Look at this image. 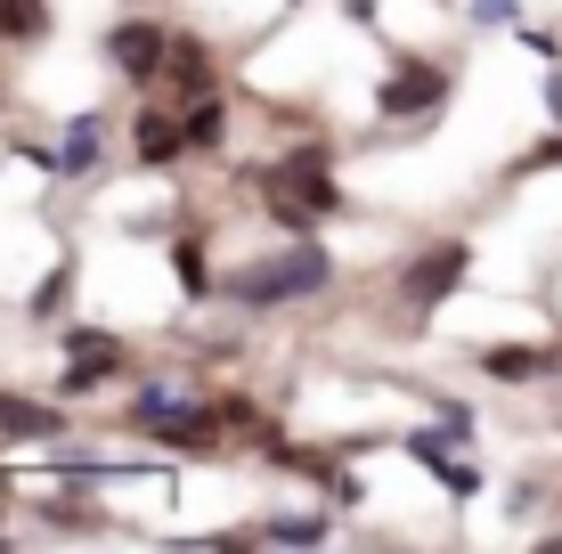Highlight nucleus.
<instances>
[{
  "label": "nucleus",
  "mask_w": 562,
  "mask_h": 554,
  "mask_svg": "<svg viewBox=\"0 0 562 554\" xmlns=\"http://www.w3.org/2000/svg\"><path fill=\"white\" fill-rule=\"evenodd\" d=\"M335 278L326 270L318 245H302V253H278L261 261V270H228V302H285V294H318V285Z\"/></svg>",
  "instance_id": "f257e3e1"
},
{
  "label": "nucleus",
  "mask_w": 562,
  "mask_h": 554,
  "mask_svg": "<svg viewBox=\"0 0 562 554\" xmlns=\"http://www.w3.org/2000/svg\"><path fill=\"white\" fill-rule=\"evenodd\" d=\"M464 270H473V253H464V245L449 237V245H432V253H416L400 285H408V302H424V310H432L440 294H457V285H464Z\"/></svg>",
  "instance_id": "f03ea898"
},
{
  "label": "nucleus",
  "mask_w": 562,
  "mask_h": 554,
  "mask_svg": "<svg viewBox=\"0 0 562 554\" xmlns=\"http://www.w3.org/2000/svg\"><path fill=\"white\" fill-rule=\"evenodd\" d=\"M106 49H114V66H123V74H139V82H147V74H164V57L180 42H164V25H114Z\"/></svg>",
  "instance_id": "7ed1b4c3"
},
{
  "label": "nucleus",
  "mask_w": 562,
  "mask_h": 554,
  "mask_svg": "<svg viewBox=\"0 0 562 554\" xmlns=\"http://www.w3.org/2000/svg\"><path fill=\"white\" fill-rule=\"evenodd\" d=\"M481 375H497V384H538V375H562V351H521V342H497V351H481Z\"/></svg>",
  "instance_id": "20e7f679"
},
{
  "label": "nucleus",
  "mask_w": 562,
  "mask_h": 554,
  "mask_svg": "<svg viewBox=\"0 0 562 554\" xmlns=\"http://www.w3.org/2000/svg\"><path fill=\"white\" fill-rule=\"evenodd\" d=\"M0 432H16V441H57V408H42V399H16V392H0Z\"/></svg>",
  "instance_id": "39448f33"
},
{
  "label": "nucleus",
  "mask_w": 562,
  "mask_h": 554,
  "mask_svg": "<svg viewBox=\"0 0 562 554\" xmlns=\"http://www.w3.org/2000/svg\"><path fill=\"white\" fill-rule=\"evenodd\" d=\"M416 106H440V74H416V66H400V82L383 90V114H416Z\"/></svg>",
  "instance_id": "423d86ee"
},
{
  "label": "nucleus",
  "mask_w": 562,
  "mask_h": 554,
  "mask_svg": "<svg viewBox=\"0 0 562 554\" xmlns=\"http://www.w3.org/2000/svg\"><path fill=\"white\" fill-rule=\"evenodd\" d=\"M180 139H188V131L171 123V114H139V163H171Z\"/></svg>",
  "instance_id": "0eeeda50"
},
{
  "label": "nucleus",
  "mask_w": 562,
  "mask_h": 554,
  "mask_svg": "<svg viewBox=\"0 0 562 554\" xmlns=\"http://www.w3.org/2000/svg\"><path fill=\"white\" fill-rule=\"evenodd\" d=\"M42 33H49L42 0H0V42H42Z\"/></svg>",
  "instance_id": "6e6552de"
},
{
  "label": "nucleus",
  "mask_w": 562,
  "mask_h": 554,
  "mask_svg": "<svg viewBox=\"0 0 562 554\" xmlns=\"http://www.w3.org/2000/svg\"><path fill=\"white\" fill-rule=\"evenodd\" d=\"M188 139H196V147H212V139H221V106H196V114H188Z\"/></svg>",
  "instance_id": "1a4fd4ad"
},
{
  "label": "nucleus",
  "mask_w": 562,
  "mask_h": 554,
  "mask_svg": "<svg viewBox=\"0 0 562 554\" xmlns=\"http://www.w3.org/2000/svg\"><path fill=\"white\" fill-rule=\"evenodd\" d=\"M318 530H326V522H310V513H302V522H269L261 539H294V546H310V539H318Z\"/></svg>",
  "instance_id": "9d476101"
},
{
  "label": "nucleus",
  "mask_w": 562,
  "mask_h": 554,
  "mask_svg": "<svg viewBox=\"0 0 562 554\" xmlns=\"http://www.w3.org/2000/svg\"><path fill=\"white\" fill-rule=\"evenodd\" d=\"M547 106H554V123H562V82H547Z\"/></svg>",
  "instance_id": "9b49d317"
}]
</instances>
